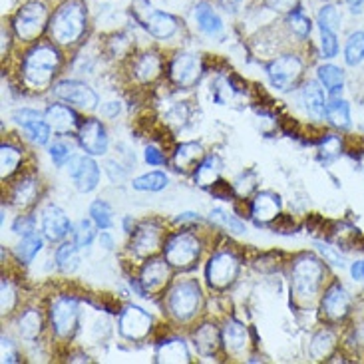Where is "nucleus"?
Wrapping results in <instances>:
<instances>
[{
  "instance_id": "nucleus-1",
  "label": "nucleus",
  "mask_w": 364,
  "mask_h": 364,
  "mask_svg": "<svg viewBox=\"0 0 364 364\" xmlns=\"http://www.w3.org/2000/svg\"><path fill=\"white\" fill-rule=\"evenodd\" d=\"M50 36L58 44H72L86 30V10L78 0L64 2L50 20Z\"/></svg>"
},
{
  "instance_id": "nucleus-2",
  "label": "nucleus",
  "mask_w": 364,
  "mask_h": 364,
  "mask_svg": "<svg viewBox=\"0 0 364 364\" xmlns=\"http://www.w3.org/2000/svg\"><path fill=\"white\" fill-rule=\"evenodd\" d=\"M60 66L58 50L52 48L48 44H40L34 50H30L28 56L24 58V80L32 88L42 90L48 86L56 70Z\"/></svg>"
},
{
  "instance_id": "nucleus-3",
  "label": "nucleus",
  "mask_w": 364,
  "mask_h": 364,
  "mask_svg": "<svg viewBox=\"0 0 364 364\" xmlns=\"http://www.w3.org/2000/svg\"><path fill=\"white\" fill-rule=\"evenodd\" d=\"M325 277V267L313 255L299 257L293 267V291L296 299L301 301H311L321 289Z\"/></svg>"
},
{
  "instance_id": "nucleus-4",
  "label": "nucleus",
  "mask_w": 364,
  "mask_h": 364,
  "mask_svg": "<svg viewBox=\"0 0 364 364\" xmlns=\"http://www.w3.org/2000/svg\"><path fill=\"white\" fill-rule=\"evenodd\" d=\"M48 24V10L42 2H28L16 12L14 18V32L20 40L32 42L44 32Z\"/></svg>"
},
{
  "instance_id": "nucleus-5",
  "label": "nucleus",
  "mask_w": 364,
  "mask_h": 364,
  "mask_svg": "<svg viewBox=\"0 0 364 364\" xmlns=\"http://www.w3.org/2000/svg\"><path fill=\"white\" fill-rule=\"evenodd\" d=\"M201 303V289L196 281H181L169 291L168 309L179 321H187L196 315Z\"/></svg>"
},
{
  "instance_id": "nucleus-6",
  "label": "nucleus",
  "mask_w": 364,
  "mask_h": 364,
  "mask_svg": "<svg viewBox=\"0 0 364 364\" xmlns=\"http://www.w3.org/2000/svg\"><path fill=\"white\" fill-rule=\"evenodd\" d=\"M199 257V241L191 233H176L166 243V261L171 267L187 269Z\"/></svg>"
},
{
  "instance_id": "nucleus-7",
  "label": "nucleus",
  "mask_w": 364,
  "mask_h": 364,
  "mask_svg": "<svg viewBox=\"0 0 364 364\" xmlns=\"http://www.w3.org/2000/svg\"><path fill=\"white\" fill-rule=\"evenodd\" d=\"M267 74H269V80L271 84L275 86L277 90L281 92H287L295 86L301 74H303V64L301 60L293 56V54H287V56H281V58L273 60L269 66H267Z\"/></svg>"
},
{
  "instance_id": "nucleus-8",
  "label": "nucleus",
  "mask_w": 364,
  "mask_h": 364,
  "mask_svg": "<svg viewBox=\"0 0 364 364\" xmlns=\"http://www.w3.org/2000/svg\"><path fill=\"white\" fill-rule=\"evenodd\" d=\"M50 323L62 338L70 336L78 326V303L70 296H60L50 306Z\"/></svg>"
},
{
  "instance_id": "nucleus-9",
  "label": "nucleus",
  "mask_w": 364,
  "mask_h": 364,
  "mask_svg": "<svg viewBox=\"0 0 364 364\" xmlns=\"http://www.w3.org/2000/svg\"><path fill=\"white\" fill-rule=\"evenodd\" d=\"M239 263L231 253H217L207 263V281L213 289H227L237 279Z\"/></svg>"
},
{
  "instance_id": "nucleus-10",
  "label": "nucleus",
  "mask_w": 364,
  "mask_h": 364,
  "mask_svg": "<svg viewBox=\"0 0 364 364\" xmlns=\"http://www.w3.org/2000/svg\"><path fill=\"white\" fill-rule=\"evenodd\" d=\"M54 94L82 109H94L98 106V94L88 84H82L78 80H62L54 86Z\"/></svg>"
},
{
  "instance_id": "nucleus-11",
  "label": "nucleus",
  "mask_w": 364,
  "mask_h": 364,
  "mask_svg": "<svg viewBox=\"0 0 364 364\" xmlns=\"http://www.w3.org/2000/svg\"><path fill=\"white\" fill-rule=\"evenodd\" d=\"M151 325H154L151 316L139 306H128L119 315V333L129 341L146 338L149 335V331H151Z\"/></svg>"
},
{
  "instance_id": "nucleus-12",
  "label": "nucleus",
  "mask_w": 364,
  "mask_h": 364,
  "mask_svg": "<svg viewBox=\"0 0 364 364\" xmlns=\"http://www.w3.org/2000/svg\"><path fill=\"white\" fill-rule=\"evenodd\" d=\"M70 178L74 181V186L82 193H88L92 189H96L100 181V169L98 164L88 156H76L70 158Z\"/></svg>"
},
{
  "instance_id": "nucleus-13",
  "label": "nucleus",
  "mask_w": 364,
  "mask_h": 364,
  "mask_svg": "<svg viewBox=\"0 0 364 364\" xmlns=\"http://www.w3.org/2000/svg\"><path fill=\"white\" fill-rule=\"evenodd\" d=\"M169 76L181 88H191L201 76V60L196 54H179L171 62Z\"/></svg>"
},
{
  "instance_id": "nucleus-14",
  "label": "nucleus",
  "mask_w": 364,
  "mask_h": 364,
  "mask_svg": "<svg viewBox=\"0 0 364 364\" xmlns=\"http://www.w3.org/2000/svg\"><path fill=\"white\" fill-rule=\"evenodd\" d=\"M80 146L90 156H104L108 151V136L98 119H88L78 132Z\"/></svg>"
},
{
  "instance_id": "nucleus-15",
  "label": "nucleus",
  "mask_w": 364,
  "mask_h": 364,
  "mask_svg": "<svg viewBox=\"0 0 364 364\" xmlns=\"http://www.w3.org/2000/svg\"><path fill=\"white\" fill-rule=\"evenodd\" d=\"M138 281L141 293H156L169 281V263L161 259H151L144 265Z\"/></svg>"
},
{
  "instance_id": "nucleus-16",
  "label": "nucleus",
  "mask_w": 364,
  "mask_h": 364,
  "mask_svg": "<svg viewBox=\"0 0 364 364\" xmlns=\"http://www.w3.org/2000/svg\"><path fill=\"white\" fill-rule=\"evenodd\" d=\"M321 309L328 321H341L350 311V295L341 285H333L325 293Z\"/></svg>"
},
{
  "instance_id": "nucleus-17",
  "label": "nucleus",
  "mask_w": 364,
  "mask_h": 364,
  "mask_svg": "<svg viewBox=\"0 0 364 364\" xmlns=\"http://www.w3.org/2000/svg\"><path fill=\"white\" fill-rule=\"evenodd\" d=\"M70 229H72V225H70L68 217L60 207L48 205L42 211V231L50 241L64 239L70 233Z\"/></svg>"
},
{
  "instance_id": "nucleus-18",
  "label": "nucleus",
  "mask_w": 364,
  "mask_h": 364,
  "mask_svg": "<svg viewBox=\"0 0 364 364\" xmlns=\"http://www.w3.org/2000/svg\"><path fill=\"white\" fill-rule=\"evenodd\" d=\"M44 119L48 122V126L58 134H72L78 129V116L74 114V109L62 104H54L46 109Z\"/></svg>"
},
{
  "instance_id": "nucleus-19",
  "label": "nucleus",
  "mask_w": 364,
  "mask_h": 364,
  "mask_svg": "<svg viewBox=\"0 0 364 364\" xmlns=\"http://www.w3.org/2000/svg\"><path fill=\"white\" fill-rule=\"evenodd\" d=\"M161 241V231L158 225L154 223H146L141 225L138 231H134V239H132V249L138 257L151 255L159 247Z\"/></svg>"
},
{
  "instance_id": "nucleus-20",
  "label": "nucleus",
  "mask_w": 364,
  "mask_h": 364,
  "mask_svg": "<svg viewBox=\"0 0 364 364\" xmlns=\"http://www.w3.org/2000/svg\"><path fill=\"white\" fill-rule=\"evenodd\" d=\"M279 213H281V201H279V196L271 193V191L259 193L251 203V215L261 223L273 221L279 217Z\"/></svg>"
},
{
  "instance_id": "nucleus-21",
  "label": "nucleus",
  "mask_w": 364,
  "mask_h": 364,
  "mask_svg": "<svg viewBox=\"0 0 364 364\" xmlns=\"http://www.w3.org/2000/svg\"><path fill=\"white\" fill-rule=\"evenodd\" d=\"M144 26H146L149 34L156 36V38H169V36H173L176 30H178V20L173 18L171 14H168V12H158V10H154L148 16V20L144 22Z\"/></svg>"
},
{
  "instance_id": "nucleus-22",
  "label": "nucleus",
  "mask_w": 364,
  "mask_h": 364,
  "mask_svg": "<svg viewBox=\"0 0 364 364\" xmlns=\"http://www.w3.org/2000/svg\"><path fill=\"white\" fill-rule=\"evenodd\" d=\"M156 363H171V364H181L189 363V350L183 341L179 338H169L164 341L158 346V353H156Z\"/></svg>"
},
{
  "instance_id": "nucleus-23",
  "label": "nucleus",
  "mask_w": 364,
  "mask_h": 364,
  "mask_svg": "<svg viewBox=\"0 0 364 364\" xmlns=\"http://www.w3.org/2000/svg\"><path fill=\"white\" fill-rule=\"evenodd\" d=\"M196 18L197 24H199V28L203 30L207 36H211V38H221V36H223V22H221V18L213 12L211 6L199 4L196 9Z\"/></svg>"
},
{
  "instance_id": "nucleus-24",
  "label": "nucleus",
  "mask_w": 364,
  "mask_h": 364,
  "mask_svg": "<svg viewBox=\"0 0 364 364\" xmlns=\"http://www.w3.org/2000/svg\"><path fill=\"white\" fill-rule=\"evenodd\" d=\"M223 343H225L229 353H235L237 355V353L245 350L247 343H249L245 326L241 325V323H237V321L227 323V326L223 328Z\"/></svg>"
},
{
  "instance_id": "nucleus-25",
  "label": "nucleus",
  "mask_w": 364,
  "mask_h": 364,
  "mask_svg": "<svg viewBox=\"0 0 364 364\" xmlns=\"http://www.w3.org/2000/svg\"><path fill=\"white\" fill-rule=\"evenodd\" d=\"M303 104H305L306 109H309L313 116H316V118L325 116V109H326L325 92H323V88H321L316 82H309L305 88H303Z\"/></svg>"
},
{
  "instance_id": "nucleus-26",
  "label": "nucleus",
  "mask_w": 364,
  "mask_h": 364,
  "mask_svg": "<svg viewBox=\"0 0 364 364\" xmlns=\"http://www.w3.org/2000/svg\"><path fill=\"white\" fill-rule=\"evenodd\" d=\"M161 72V60L158 54H144L134 64V74L139 82H154Z\"/></svg>"
},
{
  "instance_id": "nucleus-27",
  "label": "nucleus",
  "mask_w": 364,
  "mask_h": 364,
  "mask_svg": "<svg viewBox=\"0 0 364 364\" xmlns=\"http://www.w3.org/2000/svg\"><path fill=\"white\" fill-rule=\"evenodd\" d=\"M193 338H196L197 350L205 356L213 355L217 350V346H219V333H217V328L213 325L201 326L193 335Z\"/></svg>"
},
{
  "instance_id": "nucleus-28",
  "label": "nucleus",
  "mask_w": 364,
  "mask_h": 364,
  "mask_svg": "<svg viewBox=\"0 0 364 364\" xmlns=\"http://www.w3.org/2000/svg\"><path fill=\"white\" fill-rule=\"evenodd\" d=\"M36 196H38V181L26 178L16 183L14 191H12V201H14V205L26 207L36 199Z\"/></svg>"
},
{
  "instance_id": "nucleus-29",
  "label": "nucleus",
  "mask_w": 364,
  "mask_h": 364,
  "mask_svg": "<svg viewBox=\"0 0 364 364\" xmlns=\"http://www.w3.org/2000/svg\"><path fill=\"white\" fill-rule=\"evenodd\" d=\"M203 158V148L199 144H181L176 151V168L178 169H189L196 166L199 159Z\"/></svg>"
},
{
  "instance_id": "nucleus-30",
  "label": "nucleus",
  "mask_w": 364,
  "mask_h": 364,
  "mask_svg": "<svg viewBox=\"0 0 364 364\" xmlns=\"http://www.w3.org/2000/svg\"><path fill=\"white\" fill-rule=\"evenodd\" d=\"M219 159L215 156H211V158H205L201 164H199V168L196 171V181L199 186L203 187H211L215 186L217 179H219Z\"/></svg>"
},
{
  "instance_id": "nucleus-31",
  "label": "nucleus",
  "mask_w": 364,
  "mask_h": 364,
  "mask_svg": "<svg viewBox=\"0 0 364 364\" xmlns=\"http://www.w3.org/2000/svg\"><path fill=\"white\" fill-rule=\"evenodd\" d=\"M325 116L336 128H346L350 124V109L345 100H335V102L326 104Z\"/></svg>"
},
{
  "instance_id": "nucleus-32",
  "label": "nucleus",
  "mask_w": 364,
  "mask_h": 364,
  "mask_svg": "<svg viewBox=\"0 0 364 364\" xmlns=\"http://www.w3.org/2000/svg\"><path fill=\"white\" fill-rule=\"evenodd\" d=\"M20 161H22V151L18 148H14V146L4 144L0 148V168H2L0 176H2V179L10 178L16 171Z\"/></svg>"
},
{
  "instance_id": "nucleus-33",
  "label": "nucleus",
  "mask_w": 364,
  "mask_h": 364,
  "mask_svg": "<svg viewBox=\"0 0 364 364\" xmlns=\"http://www.w3.org/2000/svg\"><path fill=\"white\" fill-rule=\"evenodd\" d=\"M18 325H20V335H22V338L34 341V338L40 335V328H42V316H40L38 311L30 309V311H26L24 315L20 316Z\"/></svg>"
},
{
  "instance_id": "nucleus-34",
  "label": "nucleus",
  "mask_w": 364,
  "mask_h": 364,
  "mask_svg": "<svg viewBox=\"0 0 364 364\" xmlns=\"http://www.w3.org/2000/svg\"><path fill=\"white\" fill-rule=\"evenodd\" d=\"M335 343V335H333L331 331H321L318 335H315L313 343H311V355H313V358H316V360L326 358V356L333 353Z\"/></svg>"
},
{
  "instance_id": "nucleus-35",
  "label": "nucleus",
  "mask_w": 364,
  "mask_h": 364,
  "mask_svg": "<svg viewBox=\"0 0 364 364\" xmlns=\"http://www.w3.org/2000/svg\"><path fill=\"white\" fill-rule=\"evenodd\" d=\"M40 249H42V239L36 233H30V235H24V239L16 247V257L20 263H30L38 255Z\"/></svg>"
},
{
  "instance_id": "nucleus-36",
  "label": "nucleus",
  "mask_w": 364,
  "mask_h": 364,
  "mask_svg": "<svg viewBox=\"0 0 364 364\" xmlns=\"http://www.w3.org/2000/svg\"><path fill=\"white\" fill-rule=\"evenodd\" d=\"M318 80L331 92H338L345 84V74H343V70L336 68L333 64H325V66L318 68Z\"/></svg>"
},
{
  "instance_id": "nucleus-37",
  "label": "nucleus",
  "mask_w": 364,
  "mask_h": 364,
  "mask_svg": "<svg viewBox=\"0 0 364 364\" xmlns=\"http://www.w3.org/2000/svg\"><path fill=\"white\" fill-rule=\"evenodd\" d=\"M132 186L138 191H161L164 187H168V176L161 171H151V173L134 179Z\"/></svg>"
},
{
  "instance_id": "nucleus-38",
  "label": "nucleus",
  "mask_w": 364,
  "mask_h": 364,
  "mask_svg": "<svg viewBox=\"0 0 364 364\" xmlns=\"http://www.w3.org/2000/svg\"><path fill=\"white\" fill-rule=\"evenodd\" d=\"M345 60L348 66H356L364 60V32H355L346 42Z\"/></svg>"
},
{
  "instance_id": "nucleus-39",
  "label": "nucleus",
  "mask_w": 364,
  "mask_h": 364,
  "mask_svg": "<svg viewBox=\"0 0 364 364\" xmlns=\"http://www.w3.org/2000/svg\"><path fill=\"white\" fill-rule=\"evenodd\" d=\"M76 249L78 245L76 243H64V245L58 247V251H56V263L62 271H74L76 267H78V253H76Z\"/></svg>"
},
{
  "instance_id": "nucleus-40",
  "label": "nucleus",
  "mask_w": 364,
  "mask_h": 364,
  "mask_svg": "<svg viewBox=\"0 0 364 364\" xmlns=\"http://www.w3.org/2000/svg\"><path fill=\"white\" fill-rule=\"evenodd\" d=\"M209 219H211L215 225L223 227V229H229V231H233V233H243V231H245V225H243L235 215L227 213L223 209H213Z\"/></svg>"
},
{
  "instance_id": "nucleus-41",
  "label": "nucleus",
  "mask_w": 364,
  "mask_h": 364,
  "mask_svg": "<svg viewBox=\"0 0 364 364\" xmlns=\"http://www.w3.org/2000/svg\"><path fill=\"white\" fill-rule=\"evenodd\" d=\"M90 215L94 219V223L100 227V229H108L114 223V219H112V207L106 203V201H94L92 207H90Z\"/></svg>"
},
{
  "instance_id": "nucleus-42",
  "label": "nucleus",
  "mask_w": 364,
  "mask_h": 364,
  "mask_svg": "<svg viewBox=\"0 0 364 364\" xmlns=\"http://www.w3.org/2000/svg\"><path fill=\"white\" fill-rule=\"evenodd\" d=\"M318 24L321 30H328V32H336V28L341 26V14L335 4H326L318 12Z\"/></svg>"
},
{
  "instance_id": "nucleus-43",
  "label": "nucleus",
  "mask_w": 364,
  "mask_h": 364,
  "mask_svg": "<svg viewBox=\"0 0 364 364\" xmlns=\"http://www.w3.org/2000/svg\"><path fill=\"white\" fill-rule=\"evenodd\" d=\"M26 134H28V138L34 141V144H38V146H44V144H48L50 141V126L48 122H44V119H38V122H32L26 126Z\"/></svg>"
},
{
  "instance_id": "nucleus-44",
  "label": "nucleus",
  "mask_w": 364,
  "mask_h": 364,
  "mask_svg": "<svg viewBox=\"0 0 364 364\" xmlns=\"http://www.w3.org/2000/svg\"><path fill=\"white\" fill-rule=\"evenodd\" d=\"M289 26H291V30L295 32L296 36H303V38H305V36L311 34V20L306 18L301 10H295V12L289 16Z\"/></svg>"
},
{
  "instance_id": "nucleus-45",
  "label": "nucleus",
  "mask_w": 364,
  "mask_h": 364,
  "mask_svg": "<svg viewBox=\"0 0 364 364\" xmlns=\"http://www.w3.org/2000/svg\"><path fill=\"white\" fill-rule=\"evenodd\" d=\"M94 239V229L88 221H80L76 231H74V243L78 247H88Z\"/></svg>"
},
{
  "instance_id": "nucleus-46",
  "label": "nucleus",
  "mask_w": 364,
  "mask_h": 364,
  "mask_svg": "<svg viewBox=\"0 0 364 364\" xmlns=\"http://www.w3.org/2000/svg\"><path fill=\"white\" fill-rule=\"evenodd\" d=\"M321 46H323V54H325V58H335L336 52H338V42H336L335 32L323 30Z\"/></svg>"
},
{
  "instance_id": "nucleus-47",
  "label": "nucleus",
  "mask_w": 364,
  "mask_h": 364,
  "mask_svg": "<svg viewBox=\"0 0 364 364\" xmlns=\"http://www.w3.org/2000/svg\"><path fill=\"white\" fill-rule=\"evenodd\" d=\"M50 156H52V159H54L58 166H62L66 159L72 158V148H70L66 141H54V146L50 148Z\"/></svg>"
},
{
  "instance_id": "nucleus-48",
  "label": "nucleus",
  "mask_w": 364,
  "mask_h": 364,
  "mask_svg": "<svg viewBox=\"0 0 364 364\" xmlns=\"http://www.w3.org/2000/svg\"><path fill=\"white\" fill-rule=\"evenodd\" d=\"M12 119H14L16 124H20L22 128H26V126L32 124V122H38V119H42V116H40L36 109L22 108V109H16V112L12 114Z\"/></svg>"
},
{
  "instance_id": "nucleus-49",
  "label": "nucleus",
  "mask_w": 364,
  "mask_h": 364,
  "mask_svg": "<svg viewBox=\"0 0 364 364\" xmlns=\"http://www.w3.org/2000/svg\"><path fill=\"white\" fill-rule=\"evenodd\" d=\"M14 303H16V291H14V287L10 285L9 281L4 279V281H2V313H10Z\"/></svg>"
},
{
  "instance_id": "nucleus-50",
  "label": "nucleus",
  "mask_w": 364,
  "mask_h": 364,
  "mask_svg": "<svg viewBox=\"0 0 364 364\" xmlns=\"http://www.w3.org/2000/svg\"><path fill=\"white\" fill-rule=\"evenodd\" d=\"M233 96V88H231V84L227 82V80L219 78L215 82V92H213V98H215V102H219V104H225L227 100Z\"/></svg>"
},
{
  "instance_id": "nucleus-51",
  "label": "nucleus",
  "mask_w": 364,
  "mask_h": 364,
  "mask_svg": "<svg viewBox=\"0 0 364 364\" xmlns=\"http://www.w3.org/2000/svg\"><path fill=\"white\" fill-rule=\"evenodd\" d=\"M16 360H18V355L14 350L12 341L6 338V336H2V363H16Z\"/></svg>"
},
{
  "instance_id": "nucleus-52",
  "label": "nucleus",
  "mask_w": 364,
  "mask_h": 364,
  "mask_svg": "<svg viewBox=\"0 0 364 364\" xmlns=\"http://www.w3.org/2000/svg\"><path fill=\"white\" fill-rule=\"evenodd\" d=\"M14 231L16 233H22V235H30L32 231H34V219L32 217H26V215H22L14 223Z\"/></svg>"
},
{
  "instance_id": "nucleus-53",
  "label": "nucleus",
  "mask_w": 364,
  "mask_h": 364,
  "mask_svg": "<svg viewBox=\"0 0 364 364\" xmlns=\"http://www.w3.org/2000/svg\"><path fill=\"white\" fill-rule=\"evenodd\" d=\"M146 161H148L149 166H161V164L166 161V158H164V154H161L158 148H151V146H149V148L146 149Z\"/></svg>"
},
{
  "instance_id": "nucleus-54",
  "label": "nucleus",
  "mask_w": 364,
  "mask_h": 364,
  "mask_svg": "<svg viewBox=\"0 0 364 364\" xmlns=\"http://www.w3.org/2000/svg\"><path fill=\"white\" fill-rule=\"evenodd\" d=\"M106 171H108V176L112 178V181H122V179L126 178V171L119 169V166H116L114 161H108V164H106Z\"/></svg>"
},
{
  "instance_id": "nucleus-55",
  "label": "nucleus",
  "mask_w": 364,
  "mask_h": 364,
  "mask_svg": "<svg viewBox=\"0 0 364 364\" xmlns=\"http://www.w3.org/2000/svg\"><path fill=\"white\" fill-rule=\"evenodd\" d=\"M119 109L122 108H119L118 102H108V104L102 108V114H104V116H108V118H116V116L119 114Z\"/></svg>"
},
{
  "instance_id": "nucleus-56",
  "label": "nucleus",
  "mask_w": 364,
  "mask_h": 364,
  "mask_svg": "<svg viewBox=\"0 0 364 364\" xmlns=\"http://www.w3.org/2000/svg\"><path fill=\"white\" fill-rule=\"evenodd\" d=\"M350 273L355 277L356 281H363L364 279V261H356L355 265L350 267Z\"/></svg>"
},
{
  "instance_id": "nucleus-57",
  "label": "nucleus",
  "mask_w": 364,
  "mask_h": 364,
  "mask_svg": "<svg viewBox=\"0 0 364 364\" xmlns=\"http://www.w3.org/2000/svg\"><path fill=\"white\" fill-rule=\"evenodd\" d=\"M271 2V6L273 9H279V10H289L293 6V0H269Z\"/></svg>"
},
{
  "instance_id": "nucleus-58",
  "label": "nucleus",
  "mask_w": 364,
  "mask_h": 364,
  "mask_svg": "<svg viewBox=\"0 0 364 364\" xmlns=\"http://www.w3.org/2000/svg\"><path fill=\"white\" fill-rule=\"evenodd\" d=\"M183 221H199V215H196V213H183L181 217H178V223H183Z\"/></svg>"
},
{
  "instance_id": "nucleus-59",
  "label": "nucleus",
  "mask_w": 364,
  "mask_h": 364,
  "mask_svg": "<svg viewBox=\"0 0 364 364\" xmlns=\"http://www.w3.org/2000/svg\"><path fill=\"white\" fill-rule=\"evenodd\" d=\"M100 241H102V243L106 245V249H112V247H114V241H112V237L106 235V233L102 235V239H100Z\"/></svg>"
},
{
  "instance_id": "nucleus-60",
  "label": "nucleus",
  "mask_w": 364,
  "mask_h": 364,
  "mask_svg": "<svg viewBox=\"0 0 364 364\" xmlns=\"http://www.w3.org/2000/svg\"><path fill=\"white\" fill-rule=\"evenodd\" d=\"M348 2H350L353 6H358V4H363L364 0H348Z\"/></svg>"
}]
</instances>
